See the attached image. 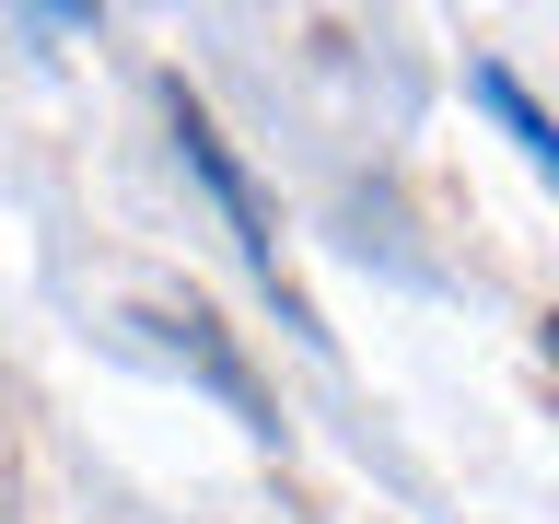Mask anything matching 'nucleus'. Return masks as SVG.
<instances>
[{
  "label": "nucleus",
  "instance_id": "obj_4",
  "mask_svg": "<svg viewBox=\"0 0 559 524\" xmlns=\"http://www.w3.org/2000/svg\"><path fill=\"white\" fill-rule=\"evenodd\" d=\"M548 349H559V314H548Z\"/></svg>",
  "mask_w": 559,
  "mask_h": 524
},
{
  "label": "nucleus",
  "instance_id": "obj_3",
  "mask_svg": "<svg viewBox=\"0 0 559 524\" xmlns=\"http://www.w3.org/2000/svg\"><path fill=\"white\" fill-rule=\"evenodd\" d=\"M478 105H489V117H501V129H513V152H524V164H536V175H548V187H559V117H548V105L524 94L513 70H478Z\"/></svg>",
  "mask_w": 559,
  "mask_h": 524
},
{
  "label": "nucleus",
  "instance_id": "obj_1",
  "mask_svg": "<svg viewBox=\"0 0 559 524\" xmlns=\"http://www.w3.org/2000/svg\"><path fill=\"white\" fill-rule=\"evenodd\" d=\"M164 117H175V152H187V175H199L210 199H222V222H234V245H245V269H257V279H269V291H280V326H304V338H326V326H314V314H304V291L280 279L269 210H257V187H245V164H234V152H222V129H210V117H199V105H187V94H164Z\"/></svg>",
  "mask_w": 559,
  "mask_h": 524
},
{
  "label": "nucleus",
  "instance_id": "obj_2",
  "mask_svg": "<svg viewBox=\"0 0 559 524\" xmlns=\"http://www.w3.org/2000/svg\"><path fill=\"white\" fill-rule=\"evenodd\" d=\"M152 326H175L164 349H175V361H187V373H199L210 396H222V408L245 419V431H280V419L257 408V384H245V361H234V349H222V338H210V314H152Z\"/></svg>",
  "mask_w": 559,
  "mask_h": 524
}]
</instances>
